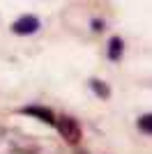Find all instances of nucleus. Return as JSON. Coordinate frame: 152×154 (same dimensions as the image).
<instances>
[{
	"label": "nucleus",
	"instance_id": "nucleus-1",
	"mask_svg": "<svg viewBox=\"0 0 152 154\" xmlns=\"http://www.w3.org/2000/svg\"><path fill=\"white\" fill-rule=\"evenodd\" d=\"M55 129H58V134L62 136L69 145H76V143L81 140V124L76 122L74 117H69V115L58 117V120H55Z\"/></svg>",
	"mask_w": 152,
	"mask_h": 154
},
{
	"label": "nucleus",
	"instance_id": "nucleus-2",
	"mask_svg": "<svg viewBox=\"0 0 152 154\" xmlns=\"http://www.w3.org/2000/svg\"><path fill=\"white\" fill-rule=\"evenodd\" d=\"M39 30V19L37 16H32V14H23V16H19V19L12 23V32L14 35H35V32Z\"/></svg>",
	"mask_w": 152,
	"mask_h": 154
},
{
	"label": "nucleus",
	"instance_id": "nucleus-3",
	"mask_svg": "<svg viewBox=\"0 0 152 154\" xmlns=\"http://www.w3.org/2000/svg\"><path fill=\"white\" fill-rule=\"evenodd\" d=\"M21 113L37 117V120H42V122H46V124H55L53 113H51L49 108H42V106H25V108H21Z\"/></svg>",
	"mask_w": 152,
	"mask_h": 154
},
{
	"label": "nucleus",
	"instance_id": "nucleus-4",
	"mask_svg": "<svg viewBox=\"0 0 152 154\" xmlns=\"http://www.w3.org/2000/svg\"><path fill=\"white\" fill-rule=\"evenodd\" d=\"M122 53H125V42L120 37H111V42H108V60L118 62L122 58Z\"/></svg>",
	"mask_w": 152,
	"mask_h": 154
},
{
	"label": "nucleus",
	"instance_id": "nucleus-5",
	"mask_svg": "<svg viewBox=\"0 0 152 154\" xmlns=\"http://www.w3.org/2000/svg\"><path fill=\"white\" fill-rule=\"evenodd\" d=\"M90 88H92V92H95L97 97H101V99H108V97H111V88H108L104 81H99V78H92V81H90Z\"/></svg>",
	"mask_w": 152,
	"mask_h": 154
},
{
	"label": "nucleus",
	"instance_id": "nucleus-6",
	"mask_svg": "<svg viewBox=\"0 0 152 154\" xmlns=\"http://www.w3.org/2000/svg\"><path fill=\"white\" fill-rule=\"evenodd\" d=\"M138 129L143 131V134H150L152 131V115H143L138 120Z\"/></svg>",
	"mask_w": 152,
	"mask_h": 154
},
{
	"label": "nucleus",
	"instance_id": "nucleus-7",
	"mask_svg": "<svg viewBox=\"0 0 152 154\" xmlns=\"http://www.w3.org/2000/svg\"><path fill=\"white\" fill-rule=\"evenodd\" d=\"M92 26H95V30H104V23H99V21H92Z\"/></svg>",
	"mask_w": 152,
	"mask_h": 154
}]
</instances>
